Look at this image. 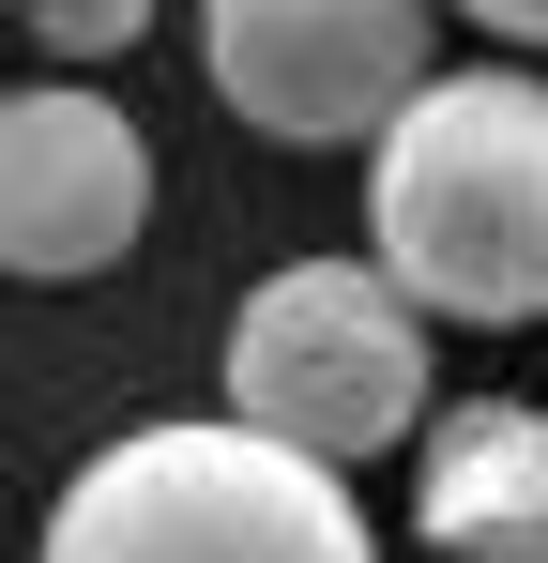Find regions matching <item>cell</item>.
I'll list each match as a JSON object with an SVG mask.
<instances>
[{"label": "cell", "instance_id": "4", "mask_svg": "<svg viewBox=\"0 0 548 563\" xmlns=\"http://www.w3.org/2000/svg\"><path fill=\"white\" fill-rule=\"evenodd\" d=\"M198 62H213V107L260 122L274 153H381L457 77L412 0H213Z\"/></svg>", "mask_w": 548, "mask_h": 563}, {"label": "cell", "instance_id": "3", "mask_svg": "<svg viewBox=\"0 0 548 563\" xmlns=\"http://www.w3.org/2000/svg\"><path fill=\"white\" fill-rule=\"evenodd\" d=\"M427 305L381 275V260H274L229 305V427H260L320 472H365L381 442H427L442 396H427Z\"/></svg>", "mask_w": 548, "mask_h": 563}, {"label": "cell", "instance_id": "6", "mask_svg": "<svg viewBox=\"0 0 548 563\" xmlns=\"http://www.w3.org/2000/svg\"><path fill=\"white\" fill-rule=\"evenodd\" d=\"M412 533L442 563H548V411L534 396H457L412 442Z\"/></svg>", "mask_w": 548, "mask_h": 563}, {"label": "cell", "instance_id": "1", "mask_svg": "<svg viewBox=\"0 0 548 563\" xmlns=\"http://www.w3.org/2000/svg\"><path fill=\"white\" fill-rule=\"evenodd\" d=\"M365 260L457 335L548 320V77L472 62L365 168Z\"/></svg>", "mask_w": 548, "mask_h": 563}, {"label": "cell", "instance_id": "8", "mask_svg": "<svg viewBox=\"0 0 548 563\" xmlns=\"http://www.w3.org/2000/svg\"><path fill=\"white\" fill-rule=\"evenodd\" d=\"M472 31H487V46H503V62H548V0H487V15H472Z\"/></svg>", "mask_w": 548, "mask_h": 563}, {"label": "cell", "instance_id": "5", "mask_svg": "<svg viewBox=\"0 0 548 563\" xmlns=\"http://www.w3.org/2000/svg\"><path fill=\"white\" fill-rule=\"evenodd\" d=\"M138 229H153V137L91 77H31V92L0 107V260L31 289H77Z\"/></svg>", "mask_w": 548, "mask_h": 563}, {"label": "cell", "instance_id": "7", "mask_svg": "<svg viewBox=\"0 0 548 563\" xmlns=\"http://www.w3.org/2000/svg\"><path fill=\"white\" fill-rule=\"evenodd\" d=\"M46 62H138V31H153V0H31L15 15Z\"/></svg>", "mask_w": 548, "mask_h": 563}, {"label": "cell", "instance_id": "2", "mask_svg": "<svg viewBox=\"0 0 548 563\" xmlns=\"http://www.w3.org/2000/svg\"><path fill=\"white\" fill-rule=\"evenodd\" d=\"M31 563H381V533H365L351 472L289 457L229 411H183V427L77 457Z\"/></svg>", "mask_w": 548, "mask_h": 563}]
</instances>
